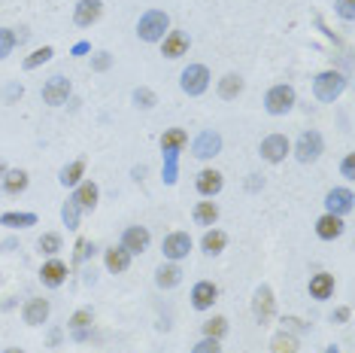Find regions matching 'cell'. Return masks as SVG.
<instances>
[{"mask_svg": "<svg viewBox=\"0 0 355 353\" xmlns=\"http://www.w3.org/2000/svg\"><path fill=\"white\" fill-rule=\"evenodd\" d=\"M91 323H95V311H91V308H79V311H76L73 317H70V323H67V326H70L73 332H76V338L82 341V338H86V329H88Z\"/></svg>", "mask_w": 355, "mask_h": 353, "instance_id": "f1b7e54d", "label": "cell"}, {"mask_svg": "<svg viewBox=\"0 0 355 353\" xmlns=\"http://www.w3.org/2000/svg\"><path fill=\"white\" fill-rule=\"evenodd\" d=\"M252 176H256V174H252ZM258 186H265V180H258V176H256V180H249V189H258Z\"/></svg>", "mask_w": 355, "mask_h": 353, "instance_id": "c3c4849f", "label": "cell"}, {"mask_svg": "<svg viewBox=\"0 0 355 353\" xmlns=\"http://www.w3.org/2000/svg\"><path fill=\"white\" fill-rule=\"evenodd\" d=\"M291 107H295V89H291V86L280 82V86L267 89V95H265V110L270 113V116H285Z\"/></svg>", "mask_w": 355, "mask_h": 353, "instance_id": "277c9868", "label": "cell"}, {"mask_svg": "<svg viewBox=\"0 0 355 353\" xmlns=\"http://www.w3.org/2000/svg\"><path fill=\"white\" fill-rule=\"evenodd\" d=\"M52 46H43V49H37V52H30V55L25 58V71H37L40 64H46V61H52Z\"/></svg>", "mask_w": 355, "mask_h": 353, "instance_id": "e575fe53", "label": "cell"}, {"mask_svg": "<svg viewBox=\"0 0 355 353\" xmlns=\"http://www.w3.org/2000/svg\"><path fill=\"white\" fill-rule=\"evenodd\" d=\"M3 353H25V350H21V347H6Z\"/></svg>", "mask_w": 355, "mask_h": 353, "instance_id": "681fc988", "label": "cell"}, {"mask_svg": "<svg viewBox=\"0 0 355 353\" xmlns=\"http://www.w3.org/2000/svg\"><path fill=\"white\" fill-rule=\"evenodd\" d=\"M180 89L185 91L189 98H198L210 89V71L204 64H189L185 71L180 73Z\"/></svg>", "mask_w": 355, "mask_h": 353, "instance_id": "3957f363", "label": "cell"}, {"mask_svg": "<svg viewBox=\"0 0 355 353\" xmlns=\"http://www.w3.org/2000/svg\"><path fill=\"white\" fill-rule=\"evenodd\" d=\"M149 241H152V235H149V228H143V226H128L125 232H122V247H125L131 256L143 253L149 247Z\"/></svg>", "mask_w": 355, "mask_h": 353, "instance_id": "4fadbf2b", "label": "cell"}, {"mask_svg": "<svg viewBox=\"0 0 355 353\" xmlns=\"http://www.w3.org/2000/svg\"><path fill=\"white\" fill-rule=\"evenodd\" d=\"M104 265H106V271H110V274L128 271V265H131V253H128L125 247H113V250H106Z\"/></svg>", "mask_w": 355, "mask_h": 353, "instance_id": "603a6c76", "label": "cell"}, {"mask_svg": "<svg viewBox=\"0 0 355 353\" xmlns=\"http://www.w3.org/2000/svg\"><path fill=\"white\" fill-rule=\"evenodd\" d=\"M0 226H6V228H30V226H37V213H3L0 217Z\"/></svg>", "mask_w": 355, "mask_h": 353, "instance_id": "4dcf8cb0", "label": "cell"}, {"mask_svg": "<svg viewBox=\"0 0 355 353\" xmlns=\"http://www.w3.org/2000/svg\"><path fill=\"white\" fill-rule=\"evenodd\" d=\"M310 296L316 298V302H325V298L334 296V274H325V271L313 274L310 278Z\"/></svg>", "mask_w": 355, "mask_h": 353, "instance_id": "44dd1931", "label": "cell"}, {"mask_svg": "<svg viewBox=\"0 0 355 353\" xmlns=\"http://www.w3.org/2000/svg\"><path fill=\"white\" fill-rule=\"evenodd\" d=\"M161 253H164L167 262H180L191 253V237L189 232H171L164 237V244H161Z\"/></svg>", "mask_w": 355, "mask_h": 353, "instance_id": "8992f818", "label": "cell"}, {"mask_svg": "<svg viewBox=\"0 0 355 353\" xmlns=\"http://www.w3.org/2000/svg\"><path fill=\"white\" fill-rule=\"evenodd\" d=\"M185 147H189V134L182 128H171V132H164V137H161V150L164 152H182Z\"/></svg>", "mask_w": 355, "mask_h": 353, "instance_id": "4316f807", "label": "cell"}, {"mask_svg": "<svg viewBox=\"0 0 355 353\" xmlns=\"http://www.w3.org/2000/svg\"><path fill=\"white\" fill-rule=\"evenodd\" d=\"M225 335H228V320L225 317H213V320H207V323H204V338L222 341Z\"/></svg>", "mask_w": 355, "mask_h": 353, "instance_id": "d6a6232c", "label": "cell"}, {"mask_svg": "<svg viewBox=\"0 0 355 353\" xmlns=\"http://www.w3.org/2000/svg\"><path fill=\"white\" fill-rule=\"evenodd\" d=\"M100 12H104V3H100V0H79L73 10V21L79 28H91L100 19Z\"/></svg>", "mask_w": 355, "mask_h": 353, "instance_id": "2e32d148", "label": "cell"}, {"mask_svg": "<svg viewBox=\"0 0 355 353\" xmlns=\"http://www.w3.org/2000/svg\"><path fill=\"white\" fill-rule=\"evenodd\" d=\"M37 247H40V253H46V256H55V253L61 250V235L46 232L40 241H37Z\"/></svg>", "mask_w": 355, "mask_h": 353, "instance_id": "8d00e7d4", "label": "cell"}, {"mask_svg": "<svg viewBox=\"0 0 355 353\" xmlns=\"http://www.w3.org/2000/svg\"><path fill=\"white\" fill-rule=\"evenodd\" d=\"M340 171H343V176H349V180H352V176H355V156H352V152H349V156H346V159H343Z\"/></svg>", "mask_w": 355, "mask_h": 353, "instance_id": "ee69618b", "label": "cell"}, {"mask_svg": "<svg viewBox=\"0 0 355 353\" xmlns=\"http://www.w3.org/2000/svg\"><path fill=\"white\" fill-rule=\"evenodd\" d=\"M189 46H191V40L185 30H167V37L161 40V55L171 58V61L182 58V55H189Z\"/></svg>", "mask_w": 355, "mask_h": 353, "instance_id": "ba28073f", "label": "cell"}, {"mask_svg": "<svg viewBox=\"0 0 355 353\" xmlns=\"http://www.w3.org/2000/svg\"><path fill=\"white\" fill-rule=\"evenodd\" d=\"M228 244V235L219 232V228H207V235L200 237V250L207 253V256H219L222 250H225Z\"/></svg>", "mask_w": 355, "mask_h": 353, "instance_id": "cb8c5ba5", "label": "cell"}, {"mask_svg": "<svg viewBox=\"0 0 355 353\" xmlns=\"http://www.w3.org/2000/svg\"><path fill=\"white\" fill-rule=\"evenodd\" d=\"M158 104L155 91L152 89H134V107H140V110H152V107Z\"/></svg>", "mask_w": 355, "mask_h": 353, "instance_id": "74e56055", "label": "cell"}, {"mask_svg": "<svg viewBox=\"0 0 355 353\" xmlns=\"http://www.w3.org/2000/svg\"><path fill=\"white\" fill-rule=\"evenodd\" d=\"M289 141H285V134H267L265 141H261V159L265 162H270V165H280L285 156H289Z\"/></svg>", "mask_w": 355, "mask_h": 353, "instance_id": "52a82bcc", "label": "cell"}, {"mask_svg": "<svg viewBox=\"0 0 355 353\" xmlns=\"http://www.w3.org/2000/svg\"><path fill=\"white\" fill-rule=\"evenodd\" d=\"M40 280H43V287L58 289L61 283L67 280V265L61 262V259H49V262L40 268Z\"/></svg>", "mask_w": 355, "mask_h": 353, "instance_id": "e0dca14e", "label": "cell"}, {"mask_svg": "<svg viewBox=\"0 0 355 353\" xmlns=\"http://www.w3.org/2000/svg\"><path fill=\"white\" fill-rule=\"evenodd\" d=\"M325 353H340V350H337V347H334V344H331V347H325Z\"/></svg>", "mask_w": 355, "mask_h": 353, "instance_id": "816d5d0a", "label": "cell"}, {"mask_svg": "<svg viewBox=\"0 0 355 353\" xmlns=\"http://www.w3.org/2000/svg\"><path fill=\"white\" fill-rule=\"evenodd\" d=\"M0 183H3V192H6V195H19V192H25V189H28V183H30V180H28V171L15 168V171H6Z\"/></svg>", "mask_w": 355, "mask_h": 353, "instance_id": "484cf974", "label": "cell"}, {"mask_svg": "<svg viewBox=\"0 0 355 353\" xmlns=\"http://www.w3.org/2000/svg\"><path fill=\"white\" fill-rule=\"evenodd\" d=\"M270 353H298V338L291 332H276L270 338Z\"/></svg>", "mask_w": 355, "mask_h": 353, "instance_id": "1f68e13d", "label": "cell"}, {"mask_svg": "<svg viewBox=\"0 0 355 353\" xmlns=\"http://www.w3.org/2000/svg\"><path fill=\"white\" fill-rule=\"evenodd\" d=\"M167 30H171V15L164 10H146L137 21V37L143 43H161L167 37Z\"/></svg>", "mask_w": 355, "mask_h": 353, "instance_id": "6da1fadb", "label": "cell"}, {"mask_svg": "<svg viewBox=\"0 0 355 353\" xmlns=\"http://www.w3.org/2000/svg\"><path fill=\"white\" fill-rule=\"evenodd\" d=\"M88 49H91V46H88V43H76V46H73V55H86V52H88Z\"/></svg>", "mask_w": 355, "mask_h": 353, "instance_id": "7dc6e473", "label": "cell"}, {"mask_svg": "<svg viewBox=\"0 0 355 353\" xmlns=\"http://www.w3.org/2000/svg\"><path fill=\"white\" fill-rule=\"evenodd\" d=\"M337 15L340 19H346V21H352L355 19V0H337Z\"/></svg>", "mask_w": 355, "mask_h": 353, "instance_id": "b9f144b4", "label": "cell"}, {"mask_svg": "<svg viewBox=\"0 0 355 353\" xmlns=\"http://www.w3.org/2000/svg\"><path fill=\"white\" fill-rule=\"evenodd\" d=\"M79 207H76V201L70 198V201H64L61 204V222H64L67 228H79Z\"/></svg>", "mask_w": 355, "mask_h": 353, "instance_id": "836d02e7", "label": "cell"}, {"mask_svg": "<svg viewBox=\"0 0 355 353\" xmlns=\"http://www.w3.org/2000/svg\"><path fill=\"white\" fill-rule=\"evenodd\" d=\"M82 176H86V159H76V162L61 168L58 183H61V186H67V189H76L82 183Z\"/></svg>", "mask_w": 355, "mask_h": 353, "instance_id": "7402d4cb", "label": "cell"}, {"mask_svg": "<svg viewBox=\"0 0 355 353\" xmlns=\"http://www.w3.org/2000/svg\"><path fill=\"white\" fill-rule=\"evenodd\" d=\"M49 298H30V302H25V308H21V320H25L28 326H43L46 320H49Z\"/></svg>", "mask_w": 355, "mask_h": 353, "instance_id": "9a60e30c", "label": "cell"}, {"mask_svg": "<svg viewBox=\"0 0 355 353\" xmlns=\"http://www.w3.org/2000/svg\"><path fill=\"white\" fill-rule=\"evenodd\" d=\"M180 280H182V268L176 265V262H164V265H158V271H155V283H158L161 289H173Z\"/></svg>", "mask_w": 355, "mask_h": 353, "instance_id": "d4e9b609", "label": "cell"}, {"mask_svg": "<svg viewBox=\"0 0 355 353\" xmlns=\"http://www.w3.org/2000/svg\"><path fill=\"white\" fill-rule=\"evenodd\" d=\"M88 256H95V244L91 241H86V237H79V241H76V262H86Z\"/></svg>", "mask_w": 355, "mask_h": 353, "instance_id": "ab89813d", "label": "cell"}, {"mask_svg": "<svg viewBox=\"0 0 355 353\" xmlns=\"http://www.w3.org/2000/svg\"><path fill=\"white\" fill-rule=\"evenodd\" d=\"M352 201H355L352 192L343 189V186H337V189H331L325 195V210L334 213V217H346V213L352 210Z\"/></svg>", "mask_w": 355, "mask_h": 353, "instance_id": "5bb4252c", "label": "cell"}, {"mask_svg": "<svg viewBox=\"0 0 355 353\" xmlns=\"http://www.w3.org/2000/svg\"><path fill=\"white\" fill-rule=\"evenodd\" d=\"M97 198H100V189H97V183H91V180H82L73 192V201H76L79 210H95Z\"/></svg>", "mask_w": 355, "mask_h": 353, "instance_id": "d6986e66", "label": "cell"}, {"mask_svg": "<svg viewBox=\"0 0 355 353\" xmlns=\"http://www.w3.org/2000/svg\"><path fill=\"white\" fill-rule=\"evenodd\" d=\"M215 219H219V207H215L213 201H198L195 204V222L198 226H215Z\"/></svg>", "mask_w": 355, "mask_h": 353, "instance_id": "f546056e", "label": "cell"}, {"mask_svg": "<svg viewBox=\"0 0 355 353\" xmlns=\"http://www.w3.org/2000/svg\"><path fill=\"white\" fill-rule=\"evenodd\" d=\"M343 91H346V76L337 71H325L313 80V95L319 98L322 104H334Z\"/></svg>", "mask_w": 355, "mask_h": 353, "instance_id": "7a4b0ae2", "label": "cell"}, {"mask_svg": "<svg viewBox=\"0 0 355 353\" xmlns=\"http://www.w3.org/2000/svg\"><path fill=\"white\" fill-rule=\"evenodd\" d=\"M110 64H113L110 52H97L95 61H91V67H95V71H106V67H110Z\"/></svg>", "mask_w": 355, "mask_h": 353, "instance_id": "7bdbcfd3", "label": "cell"}, {"mask_svg": "<svg viewBox=\"0 0 355 353\" xmlns=\"http://www.w3.org/2000/svg\"><path fill=\"white\" fill-rule=\"evenodd\" d=\"M15 40H19V37H15L10 28H0V61L12 55V49H15Z\"/></svg>", "mask_w": 355, "mask_h": 353, "instance_id": "f35d334b", "label": "cell"}, {"mask_svg": "<svg viewBox=\"0 0 355 353\" xmlns=\"http://www.w3.org/2000/svg\"><path fill=\"white\" fill-rule=\"evenodd\" d=\"M25 95V89L19 86V82H12V86H6V101H15V98Z\"/></svg>", "mask_w": 355, "mask_h": 353, "instance_id": "f6af8a7d", "label": "cell"}, {"mask_svg": "<svg viewBox=\"0 0 355 353\" xmlns=\"http://www.w3.org/2000/svg\"><path fill=\"white\" fill-rule=\"evenodd\" d=\"M222 186H225V180H222L219 171H210V168H207V171L198 174V192L204 198H215L222 192Z\"/></svg>", "mask_w": 355, "mask_h": 353, "instance_id": "ffe728a7", "label": "cell"}, {"mask_svg": "<svg viewBox=\"0 0 355 353\" xmlns=\"http://www.w3.org/2000/svg\"><path fill=\"white\" fill-rule=\"evenodd\" d=\"M215 298H219V289H215L213 280H198L191 287V308L195 311H210L215 305Z\"/></svg>", "mask_w": 355, "mask_h": 353, "instance_id": "30bf717a", "label": "cell"}, {"mask_svg": "<svg viewBox=\"0 0 355 353\" xmlns=\"http://www.w3.org/2000/svg\"><path fill=\"white\" fill-rule=\"evenodd\" d=\"M322 152H325V141H322L319 132H304V134L298 137V143H295V159H298L300 165L316 162Z\"/></svg>", "mask_w": 355, "mask_h": 353, "instance_id": "5b68a950", "label": "cell"}, {"mask_svg": "<svg viewBox=\"0 0 355 353\" xmlns=\"http://www.w3.org/2000/svg\"><path fill=\"white\" fill-rule=\"evenodd\" d=\"M349 308H337L334 314H331V323H346V320H349Z\"/></svg>", "mask_w": 355, "mask_h": 353, "instance_id": "bcb514c9", "label": "cell"}, {"mask_svg": "<svg viewBox=\"0 0 355 353\" xmlns=\"http://www.w3.org/2000/svg\"><path fill=\"white\" fill-rule=\"evenodd\" d=\"M176 159H180V152H164V183L167 186H173L176 176H180V165H176Z\"/></svg>", "mask_w": 355, "mask_h": 353, "instance_id": "d590c367", "label": "cell"}, {"mask_svg": "<svg viewBox=\"0 0 355 353\" xmlns=\"http://www.w3.org/2000/svg\"><path fill=\"white\" fill-rule=\"evenodd\" d=\"M70 91H73L70 80H64V76H52V80L43 86V101L49 107H61V104H67Z\"/></svg>", "mask_w": 355, "mask_h": 353, "instance_id": "9c48e42d", "label": "cell"}, {"mask_svg": "<svg viewBox=\"0 0 355 353\" xmlns=\"http://www.w3.org/2000/svg\"><path fill=\"white\" fill-rule=\"evenodd\" d=\"M343 217H334V213H322L319 219H316V235L322 237V241H334V237L343 235Z\"/></svg>", "mask_w": 355, "mask_h": 353, "instance_id": "ac0fdd59", "label": "cell"}, {"mask_svg": "<svg viewBox=\"0 0 355 353\" xmlns=\"http://www.w3.org/2000/svg\"><path fill=\"white\" fill-rule=\"evenodd\" d=\"M191 353H222V344L215 338H200L195 347H191Z\"/></svg>", "mask_w": 355, "mask_h": 353, "instance_id": "60d3db41", "label": "cell"}, {"mask_svg": "<svg viewBox=\"0 0 355 353\" xmlns=\"http://www.w3.org/2000/svg\"><path fill=\"white\" fill-rule=\"evenodd\" d=\"M274 308H276L274 289H270V287H258L256 296H252V314H256L258 323H267V320L274 317Z\"/></svg>", "mask_w": 355, "mask_h": 353, "instance_id": "7c38bea8", "label": "cell"}, {"mask_svg": "<svg viewBox=\"0 0 355 353\" xmlns=\"http://www.w3.org/2000/svg\"><path fill=\"white\" fill-rule=\"evenodd\" d=\"M240 91H243V80L237 73H225L219 80V98H222V101H234Z\"/></svg>", "mask_w": 355, "mask_h": 353, "instance_id": "83f0119b", "label": "cell"}, {"mask_svg": "<svg viewBox=\"0 0 355 353\" xmlns=\"http://www.w3.org/2000/svg\"><path fill=\"white\" fill-rule=\"evenodd\" d=\"M3 174H6V165H3V162H0V180H3Z\"/></svg>", "mask_w": 355, "mask_h": 353, "instance_id": "f907efd6", "label": "cell"}, {"mask_svg": "<svg viewBox=\"0 0 355 353\" xmlns=\"http://www.w3.org/2000/svg\"><path fill=\"white\" fill-rule=\"evenodd\" d=\"M191 152H195L198 159H213V156H219L222 152V134L219 132H200L195 137V143H191Z\"/></svg>", "mask_w": 355, "mask_h": 353, "instance_id": "8fae6325", "label": "cell"}]
</instances>
